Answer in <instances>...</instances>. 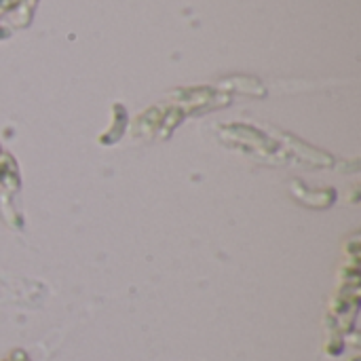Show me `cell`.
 Returning <instances> with one entry per match:
<instances>
[]
</instances>
